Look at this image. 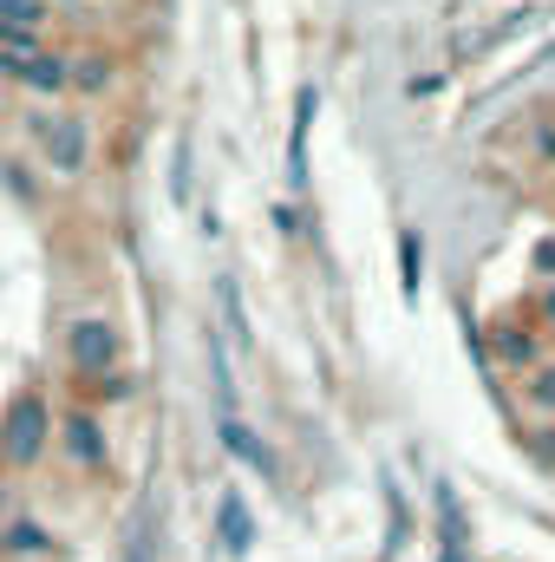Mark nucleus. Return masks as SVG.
<instances>
[{
  "mask_svg": "<svg viewBox=\"0 0 555 562\" xmlns=\"http://www.w3.org/2000/svg\"><path fill=\"white\" fill-rule=\"evenodd\" d=\"M46 445H53V413H46V400H39V393L13 400V413L0 425V458H7V464H39Z\"/></svg>",
  "mask_w": 555,
  "mask_h": 562,
  "instance_id": "1",
  "label": "nucleus"
},
{
  "mask_svg": "<svg viewBox=\"0 0 555 562\" xmlns=\"http://www.w3.org/2000/svg\"><path fill=\"white\" fill-rule=\"evenodd\" d=\"M26 125H33V138L46 144V157H53V170H59V177H79V164H86V125H79V119L33 112Z\"/></svg>",
  "mask_w": 555,
  "mask_h": 562,
  "instance_id": "2",
  "label": "nucleus"
},
{
  "mask_svg": "<svg viewBox=\"0 0 555 562\" xmlns=\"http://www.w3.org/2000/svg\"><path fill=\"white\" fill-rule=\"evenodd\" d=\"M66 353H72L79 373H99V380H105V373L118 367V327H112V321H72Z\"/></svg>",
  "mask_w": 555,
  "mask_h": 562,
  "instance_id": "3",
  "label": "nucleus"
},
{
  "mask_svg": "<svg viewBox=\"0 0 555 562\" xmlns=\"http://www.w3.org/2000/svg\"><path fill=\"white\" fill-rule=\"evenodd\" d=\"M0 72L20 79V86H33V92H66L72 86V66L53 59V53H39V46H7L0 53Z\"/></svg>",
  "mask_w": 555,
  "mask_h": 562,
  "instance_id": "4",
  "label": "nucleus"
},
{
  "mask_svg": "<svg viewBox=\"0 0 555 562\" xmlns=\"http://www.w3.org/2000/svg\"><path fill=\"white\" fill-rule=\"evenodd\" d=\"M59 451H66L79 471H99V464H105V431H99V419H92V413H66V419H59Z\"/></svg>",
  "mask_w": 555,
  "mask_h": 562,
  "instance_id": "5",
  "label": "nucleus"
},
{
  "mask_svg": "<svg viewBox=\"0 0 555 562\" xmlns=\"http://www.w3.org/2000/svg\"><path fill=\"white\" fill-rule=\"evenodd\" d=\"M314 112H320V92L301 86L294 92V132H287V183L301 190L307 183V138H314Z\"/></svg>",
  "mask_w": 555,
  "mask_h": 562,
  "instance_id": "6",
  "label": "nucleus"
},
{
  "mask_svg": "<svg viewBox=\"0 0 555 562\" xmlns=\"http://www.w3.org/2000/svg\"><path fill=\"white\" fill-rule=\"evenodd\" d=\"M216 537H223L229 557H249V550H256V517H249V504H242L236 491L216 504Z\"/></svg>",
  "mask_w": 555,
  "mask_h": 562,
  "instance_id": "7",
  "label": "nucleus"
},
{
  "mask_svg": "<svg viewBox=\"0 0 555 562\" xmlns=\"http://www.w3.org/2000/svg\"><path fill=\"white\" fill-rule=\"evenodd\" d=\"M223 445H229V458H242L256 477H275V451H269V445H262L242 419H229V413H223Z\"/></svg>",
  "mask_w": 555,
  "mask_h": 562,
  "instance_id": "8",
  "label": "nucleus"
},
{
  "mask_svg": "<svg viewBox=\"0 0 555 562\" xmlns=\"http://www.w3.org/2000/svg\"><path fill=\"white\" fill-rule=\"evenodd\" d=\"M39 20H46L39 0H0V40L7 46H39Z\"/></svg>",
  "mask_w": 555,
  "mask_h": 562,
  "instance_id": "9",
  "label": "nucleus"
},
{
  "mask_svg": "<svg viewBox=\"0 0 555 562\" xmlns=\"http://www.w3.org/2000/svg\"><path fill=\"white\" fill-rule=\"evenodd\" d=\"M0 550H13V557H46L53 543H46L39 524H7V543H0Z\"/></svg>",
  "mask_w": 555,
  "mask_h": 562,
  "instance_id": "10",
  "label": "nucleus"
},
{
  "mask_svg": "<svg viewBox=\"0 0 555 562\" xmlns=\"http://www.w3.org/2000/svg\"><path fill=\"white\" fill-rule=\"evenodd\" d=\"M72 86H79V92H105V86H112V59H99V53L79 59V66H72Z\"/></svg>",
  "mask_w": 555,
  "mask_h": 562,
  "instance_id": "11",
  "label": "nucleus"
},
{
  "mask_svg": "<svg viewBox=\"0 0 555 562\" xmlns=\"http://www.w3.org/2000/svg\"><path fill=\"white\" fill-rule=\"evenodd\" d=\"M523 400H530L536 413H555V367H536V373L523 380Z\"/></svg>",
  "mask_w": 555,
  "mask_h": 562,
  "instance_id": "12",
  "label": "nucleus"
},
{
  "mask_svg": "<svg viewBox=\"0 0 555 562\" xmlns=\"http://www.w3.org/2000/svg\"><path fill=\"white\" fill-rule=\"evenodd\" d=\"M105 400H138V373H105Z\"/></svg>",
  "mask_w": 555,
  "mask_h": 562,
  "instance_id": "13",
  "label": "nucleus"
},
{
  "mask_svg": "<svg viewBox=\"0 0 555 562\" xmlns=\"http://www.w3.org/2000/svg\"><path fill=\"white\" fill-rule=\"evenodd\" d=\"M530 451H536L543 464H555V425H536V431H530Z\"/></svg>",
  "mask_w": 555,
  "mask_h": 562,
  "instance_id": "14",
  "label": "nucleus"
},
{
  "mask_svg": "<svg viewBox=\"0 0 555 562\" xmlns=\"http://www.w3.org/2000/svg\"><path fill=\"white\" fill-rule=\"evenodd\" d=\"M503 353H510V360H530V340H523L517 327H503Z\"/></svg>",
  "mask_w": 555,
  "mask_h": 562,
  "instance_id": "15",
  "label": "nucleus"
},
{
  "mask_svg": "<svg viewBox=\"0 0 555 562\" xmlns=\"http://www.w3.org/2000/svg\"><path fill=\"white\" fill-rule=\"evenodd\" d=\"M406 294H418V243L406 236Z\"/></svg>",
  "mask_w": 555,
  "mask_h": 562,
  "instance_id": "16",
  "label": "nucleus"
},
{
  "mask_svg": "<svg viewBox=\"0 0 555 562\" xmlns=\"http://www.w3.org/2000/svg\"><path fill=\"white\" fill-rule=\"evenodd\" d=\"M132 562H150V537H138V550H132Z\"/></svg>",
  "mask_w": 555,
  "mask_h": 562,
  "instance_id": "17",
  "label": "nucleus"
},
{
  "mask_svg": "<svg viewBox=\"0 0 555 562\" xmlns=\"http://www.w3.org/2000/svg\"><path fill=\"white\" fill-rule=\"evenodd\" d=\"M550 327H555V288H550Z\"/></svg>",
  "mask_w": 555,
  "mask_h": 562,
  "instance_id": "18",
  "label": "nucleus"
},
{
  "mask_svg": "<svg viewBox=\"0 0 555 562\" xmlns=\"http://www.w3.org/2000/svg\"><path fill=\"white\" fill-rule=\"evenodd\" d=\"M0 510H7V484H0Z\"/></svg>",
  "mask_w": 555,
  "mask_h": 562,
  "instance_id": "19",
  "label": "nucleus"
}]
</instances>
